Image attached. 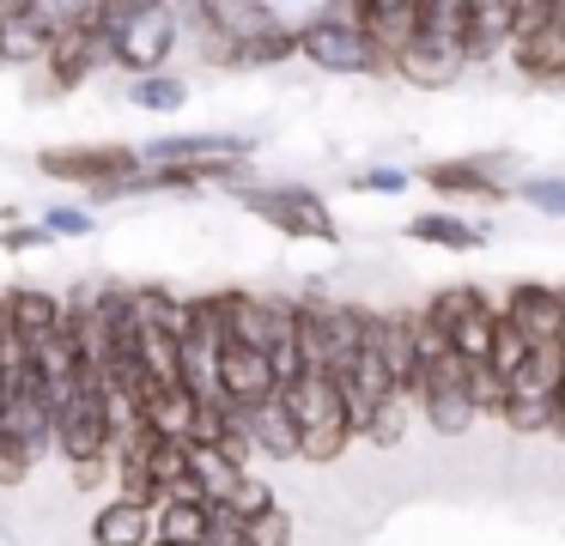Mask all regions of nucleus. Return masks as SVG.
Instances as JSON below:
<instances>
[{
  "instance_id": "1",
  "label": "nucleus",
  "mask_w": 565,
  "mask_h": 546,
  "mask_svg": "<svg viewBox=\"0 0 565 546\" xmlns=\"http://www.w3.org/2000/svg\"><path fill=\"white\" fill-rule=\"evenodd\" d=\"M195 43L207 61L225 67H268V61L298 55L292 31L268 0H201L195 7Z\"/></svg>"
},
{
  "instance_id": "34",
  "label": "nucleus",
  "mask_w": 565,
  "mask_h": 546,
  "mask_svg": "<svg viewBox=\"0 0 565 546\" xmlns=\"http://www.w3.org/2000/svg\"><path fill=\"white\" fill-rule=\"evenodd\" d=\"M147 546H171V540H147Z\"/></svg>"
},
{
  "instance_id": "17",
  "label": "nucleus",
  "mask_w": 565,
  "mask_h": 546,
  "mask_svg": "<svg viewBox=\"0 0 565 546\" xmlns=\"http://www.w3.org/2000/svg\"><path fill=\"white\" fill-rule=\"evenodd\" d=\"M213 522V504H201L195 492H171L152 504V540H171V546H201Z\"/></svg>"
},
{
  "instance_id": "12",
  "label": "nucleus",
  "mask_w": 565,
  "mask_h": 546,
  "mask_svg": "<svg viewBox=\"0 0 565 546\" xmlns=\"http://www.w3.org/2000/svg\"><path fill=\"white\" fill-rule=\"evenodd\" d=\"M504 322L529 340V346H547V340H565V298L541 279H516L511 298H504Z\"/></svg>"
},
{
  "instance_id": "7",
  "label": "nucleus",
  "mask_w": 565,
  "mask_h": 546,
  "mask_svg": "<svg viewBox=\"0 0 565 546\" xmlns=\"http://www.w3.org/2000/svg\"><path fill=\"white\" fill-rule=\"evenodd\" d=\"M140 164L195 170L201 182H237L249 164V140L244 133H164L140 152Z\"/></svg>"
},
{
  "instance_id": "5",
  "label": "nucleus",
  "mask_w": 565,
  "mask_h": 546,
  "mask_svg": "<svg viewBox=\"0 0 565 546\" xmlns=\"http://www.w3.org/2000/svg\"><path fill=\"white\" fill-rule=\"evenodd\" d=\"M359 334H365V310H353V303H329V298L292 303L298 371L341 376L347 364H353V352H359Z\"/></svg>"
},
{
  "instance_id": "21",
  "label": "nucleus",
  "mask_w": 565,
  "mask_h": 546,
  "mask_svg": "<svg viewBox=\"0 0 565 546\" xmlns=\"http://www.w3.org/2000/svg\"><path fill=\"white\" fill-rule=\"evenodd\" d=\"M152 540V510L110 497V504L92 516V546H147Z\"/></svg>"
},
{
  "instance_id": "31",
  "label": "nucleus",
  "mask_w": 565,
  "mask_h": 546,
  "mask_svg": "<svg viewBox=\"0 0 565 546\" xmlns=\"http://www.w3.org/2000/svg\"><path fill=\"white\" fill-rule=\"evenodd\" d=\"M353 189H359V194H402V189H407V170L377 164V170H365V176H353Z\"/></svg>"
},
{
  "instance_id": "23",
  "label": "nucleus",
  "mask_w": 565,
  "mask_h": 546,
  "mask_svg": "<svg viewBox=\"0 0 565 546\" xmlns=\"http://www.w3.org/2000/svg\"><path fill=\"white\" fill-rule=\"evenodd\" d=\"M407 237H414V243H438V249L468 255V249H480V243H487V231H480V225H468V218H456V213H419V218H407Z\"/></svg>"
},
{
  "instance_id": "3",
  "label": "nucleus",
  "mask_w": 565,
  "mask_h": 546,
  "mask_svg": "<svg viewBox=\"0 0 565 546\" xmlns=\"http://www.w3.org/2000/svg\"><path fill=\"white\" fill-rule=\"evenodd\" d=\"M286 400V419H292V443L305 461H334L347 443H353V413H347L334 376H317V371H298L292 383L280 388Z\"/></svg>"
},
{
  "instance_id": "13",
  "label": "nucleus",
  "mask_w": 565,
  "mask_h": 546,
  "mask_svg": "<svg viewBox=\"0 0 565 546\" xmlns=\"http://www.w3.org/2000/svg\"><path fill=\"white\" fill-rule=\"evenodd\" d=\"M516 12H523V0H468V12H462V67L504 55Z\"/></svg>"
},
{
  "instance_id": "19",
  "label": "nucleus",
  "mask_w": 565,
  "mask_h": 546,
  "mask_svg": "<svg viewBox=\"0 0 565 546\" xmlns=\"http://www.w3.org/2000/svg\"><path fill=\"white\" fill-rule=\"evenodd\" d=\"M0 315L13 322V334L25 340V352H31L43 334H55V328H62L67 303L50 298V291H7V298H0Z\"/></svg>"
},
{
  "instance_id": "33",
  "label": "nucleus",
  "mask_w": 565,
  "mask_h": 546,
  "mask_svg": "<svg viewBox=\"0 0 565 546\" xmlns=\"http://www.w3.org/2000/svg\"><path fill=\"white\" fill-rule=\"evenodd\" d=\"M7 7H19V0H0V12H7Z\"/></svg>"
},
{
  "instance_id": "26",
  "label": "nucleus",
  "mask_w": 565,
  "mask_h": 546,
  "mask_svg": "<svg viewBox=\"0 0 565 546\" xmlns=\"http://www.w3.org/2000/svg\"><path fill=\"white\" fill-rule=\"evenodd\" d=\"M523 358H529V340L499 315V322H492V340H487V371L499 376L504 388H511V383H516V371H523Z\"/></svg>"
},
{
  "instance_id": "27",
  "label": "nucleus",
  "mask_w": 565,
  "mask_h": 546,
  "mask_svg": "<svg viewBox=\"0 0 565 546\" xmlns=\"http://www.w3.org/2000/svg\"><path fill=\"white\" fill-rule=\"evenodd\" d=\"M213 510H220L225 522H237V528H244L249 516H262V510H274V485L262 480V473H244V480H237V485H232V492H225Z\"/></svg>"
},
{
  "instance_id": "18",
  "label": "nucleus",
  "mask_w": 565,
  "mask_h": 546,
  "mask_svg": "<svg viewBox=\"0 0 565 546\" xmlns=\"http://www.w3.org/2000/svg\"><path fill=\"white\" fill-rule=\"evenodd\" d=\"M359 24L371 31V43L383 49V61H395L407 49V36H414V12L419 0H353Z\"/></svg>"
},
{
  "instance_id": "25",
  "label": "nucleus",
  "mask_w": 565,
  "mask_h": 546,
  "mask_svg": "<svg viewBox=\"0 0 565 546\" xmlns=\"http://www.w3.org/2000/svg\"><path fill=\"white\" fill-rule=\"evenodd\" d=\"M407 419H414V395L395 388V395H383L377 407L365 413V431H359V437H371V443L390 449V443H402V437H407Z\"/></svg>"
},
{
  "instance_id": "28",
  "label": "nucleus",
  "mask_w": 565,
  "mask_h": 546,
  "mask_svg": "<svg viewBox=\"0 0 565 546\" xmlns=\"http://www.w3.org/2000/svg\"><path fill=\"white\" fill-rule=\"evenodd\" d=\"M237 534H244V546H292V516L274 504V510H262V516H249Z\"/></svg>"
},
{
  "instance_id": "24",
  "label": "nucleus",
  "mask_w": 565,
  "mask_h": 546,
  "mask_svg": "<svg viewBox=\"0 0 565 546\" xmlns=\"http://www.w3.org/2000/svg\"><path fill=\"white\" fill-rule=\"evenodd\" d=\"M128 104L152 109V116H171V109L189 104V85L177 73H147V79H128Z\"/></svg>"
},
{
  "instance_id": "32",
  "label": "nucleus",
  "mask_w": 565,
  "mask_h": 546,
  "mask_svg": "<svg viewBox=\"0 0 565 546\" xmlns=\"http://www.w3.org/2000/svg\"><path fill=\"white\" fill-rule=\"evenodd\" d=\"M0 243H7V249H43V243H50V231H43V225H13Z\"/></svg>"
},
{
  "instance_id": "16",
  "label": "nucleus",
  "mask_w": 565,
  "mask_h": 546,
  "mask_svg": "<svg viewBox=\"0 0 565 546\" xmlns=\"http://www.w3.org/2000/svg\"><path fill=\"white\" fill-rule=\"evenodd\" d=\"M492 164H499V158H438V164H426L419 170V182H426V189H438V194H475V201H504V182L492 176Z\"/></svg>"
},
{
  "instance_id": "8",
  "label": "nucleus",
  "mask_w": 565,
  "mask_h": 546,
  "mask_svg": "<svg viewBox=\"0 0 565 546\" xmlns=\"http://www.w3.org/2000/svg\"><path fill=\"white\" fill-rule=\"evenodd\" d=\"M419 322H426L431 334H438L444 346L456 352V358L487 364V340H492V322H499V310H492V303L480 298L475 286H444L438 298L426 303V315H419Z\"/></svg>"
},
{
  "instance_id": "10",
  "label": "nucleus",
  "mask_w": 565,
  "mask_h": 546,
  "mask_svg": "<svg viewBox=\"0 0 565 546\" xmlns=\"http://www.w3.org/2000/svg\"><path fill=\"white\" fill-rule=\"evenodd\" d=\"M38 170L55 182H86L92 194L98 189H116L140 170V152L135 146H50L38 152Z\"/></svg>"
},
{
  "instance_id": "30",
  "label": "nucleus",
  "mask_w": 565,
  "mask_h": 546,
  "mask_svg": "<svg viewBox=\"0 0 565 546\" xmlns=\"http://www.w3.org/2000/svg\"><path fill=\"white\" fill-rule=\"evenodd\" d=\"M43 231H50V243L55 237H92L98 218H92L86 206H50V213H43Z\"/></svg>"
},
{
  "instance_id": "15",
  "label": "nucleus",
  "mask_w": 565,
  "mask_h": 546,
  "mask_svg": "<svg viewBox=\"0 0 565 546\" xmlns=\"http://www.w3.org/2000/svg\"><path fill=\"white\" fill-rule=\"evenodd\" d=\"M237 413V431H244V449L249 456H274V461H292L298 443H292V419H286V400L268 395L256 407H232Z\"/></svg>"
},
{
  "instance_id": "14",
  "label": "nucleus",
  "mask_w": 565,
  "mask_h": 546,
  "mask_svg": "<svg viewBox=\"0 0 565 546\" xmlns=\"http://www.w3.org/2000/svg\"><path fill=\"white\" fill-rule=\"evenodd\" d=\"M98 61H110V55H104V36H98V24H92V19H79V24H67V31H55L43 67H50V79L67 92V85H79Z\"/></svg>"
},
{
  "instance_id": "4",
  "label": "nucleus",
  "mask_w": 565,
  "mask_h": 546,
  "mask_svg": "<svg viewBox=\"0 0 565 546\" xmlns=\"http://www.w3.org/2000/svg\"><path fill=\"white\" fill-rule=\"evenodd\" d=\"M292 49L310 61V67L341 73V79H359V73H383V67H390V61H383V49L371 43V31L359 24L353 0H334L329 12H317L310 24H298Z\"/></svg>"
},
{
  "instance_id": "9",
  "label": "nucleus",
  "mask_w": 565,
  "mask_h": 546,
  "mask_svg": "<svg viewBox=\"0 0 565 546\" xmlns=\"http://www.w3.org/2000/svg\"><path fill=\"white\" fill-rule=\"evenodd\" d=\"M237 201L249 206L256 218H268L274 231H286V237H310V243H341V225H334L329 201L310 189H237Z\"/></svg>"
},
{
  "instance_id": "11",
  "label": "nucleus",
  "mask_w": 565,
  "mask_h": 546,
  "mask_svg": "<svg viewBox=\"0 0 565 546\" xmlns=\"http://www.w3.org/2000/svg\"><path fill=\"white\" fill-rule=\"evenodd\" d=\"M62 0H19V7L0 12V67H31V61L50 55L55 31H67Z\"/></svg>"
},
{
  "instance_id": "20",
  "label": "nucleus",
  "mask_w": 565,
  "mask_h": 546,
  "mask_svg": "<svg viewBox=\"0 0 565 546\" xmlns=\"http://www.w3.org/2000/svg\"><path fill=\"white\" fill-rule=\"evenodd\" d=\"M244 461H232L225 449H213V443H189V492L201 497V504H220L225 492H232L237 480H244Z\"/></svg>"
},
{
  "instance_id": "29",
  "label": "nucleus",
  "mask_w": 565,
  "mask_h": 546,
  "mask_svg": "<svg viewBox=\"0 0 565 546\" xmlns=\"http://www.w3.org/2000/svg\"><path fill=\"white\" fill-rule=\"evenodd\" d=\"M516 201H529L535 213L559 218L565 213V182L559 176H535V182H516Z\"/></svg>"
},
{
  "instance_id": "6",
  "label": "nucleus",
  "mask_w": 565,
  "mask_h": 546,
  "mask_svg": "<svg viewBox=\"0 0 565 546\" xmlns=\"http://www.w3.org/2000/svg\"><path fill=\"white\" fill-rule=\"evenodd\" d=\"M504 55L516 61V73H529L541 85L559 79L565 73V0H523Z\"/></svg>"
},
{
  "instance_id": "2",
  "label": "nucleus",
  "mask_w": 565,
  "mask_h": 546,
  "mask_svg": "<svg viewBox=\"0 0 565 546\" xmlns=\"http://www.w3.org/2000/svg\"><path fill=\"white\" fill-rule=\"evenodd\" d=\"M104 36V55L128 73V79H147V73H164L177 49V7L171 0H104L92 12Z\"/></svg>"
},
{
  "instance_id": "22",
  "label": "nucleus",
  "mask_w": 565,
  "mask_h": 546,
  "mask_svg": "<svg viewBox=\"0 0 565 546\" xmlns=\"http://www.w3.org/2000/svg\"><path fill=\"white\" fill-rule=\"evenodd\" d=\"M499 413L511 431L535 437V431H559V395H535V388H504L499 395Z\"/></svg>"
}]
</instances>
